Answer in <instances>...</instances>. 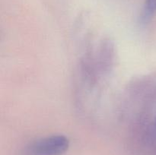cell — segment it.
<instances>
[{
    "instance_id": "1",
    "label": "cell",
    "mask_w": 156,
    "mask_h": 155,
    "mask_svg": "<svg viewBox=\"0 0 156 155\" xmlns=\"http://www.w3.org/2000/svg\"><path fill=\"white\" fill-rule=\"evenodd\" d=\"M69 147V141L62 135L37 140L27 148L28 155H63Z\"/></svg>"
},
{
    "instance_id": "2",
    "label": "cell",
    "mask_w": 156,
    "mask_h": 155,
    "mask_svg": "<svg viewBox=\"0 0 156 155\" xmlns=\"http://www.w3.org/2000/svg\"><path fill=\"white\" fill-rule=\"evenodd\" d=\"M156 12V0H146L143 12V21H148Z\"/></svg>"
}]
</instances>
